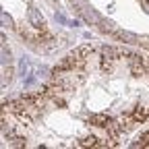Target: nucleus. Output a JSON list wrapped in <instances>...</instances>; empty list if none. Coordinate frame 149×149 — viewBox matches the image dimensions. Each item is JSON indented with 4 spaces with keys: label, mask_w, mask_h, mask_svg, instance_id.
<instances>
[{
    "label": "nucleus",
    "mask_w": 149,
    "mask_h": 149,
    "mask_svg": "<svg viewBox=\"0 0 149 149\" xmlns=\"http://www.w3.org/2000/svg\"><path fill=\"white\" fill-rule=\"evenodd\" d=\"M74 2V0H72ZM74 8H77V15L83 19L85 23H89V25H100V21H102V17L93 10L91 6H87L85 4V0H77V2H74Z\"/></svg>",
    "instance_id": "f257e3e1"
},
{
    "label": "nucleus",
    "mask_w": 149,
    "mask_h": 149,
    "mask_svg": "<svg viewBox=\"0 0 149 149\" xmlns=\"http://www.w3.org/2000/svg\"><path fill=\"white\" fill-rule=\"evenodd\" d=\"M120 54H122V50H116V48H112V46H104V48H102V58H104L102 66L108 70V68L112 66V62L120 58Z\"/></svg>",
    "instance_id": "f03ea898"
},
{
    "label": "nucleus",
    "mask_w": 149,
    "mask_h": 149,
    "mask_svg": "<svg viewBox=\"0 0 149 149\" xmlns=\"http://www.w3.org/2000/svg\"><path fill=\"white\" fill-rule=\"evenodd\" d=\"M114 37L124 44H141V37L133 31H124V29H114Z\"/></svg>",
    "instance_id": "7ed1b4c3"
},
{
    "label": "nucleus",
    "mask_w": 149,
    "mask_h": 149,
    "mask_svg": "<svg viewBox=\"0 0 149 149\" xmlns=\"http://www.w3.org/2000/svg\"><path fill=\"white\" fill-rule=\"evenodd\" d=\"M29 25L33 27V29H44V17L40 15V13H37V8H29Z\"/></svg>",
    "instance_id": "20e7f679"
},
{
    "label": "nucleus",
    "mask_w": 149,
    "mask_h": 149,
    "mask_svg": "<svg viewBox=\"0 0 149 149\" xmlns=\"http://www.w3.org/2000/svg\"><path fill=\"white\" fill-rule=\"evenodd\" d=\"M110 122H112V120H110L106 114H91V116H89V124H93V126H104V128H108Z\"/></svg>",
    "instance_id": "39448f33"
},
{
    "label": "nucleus",
    "mask_w": 149,
    "mask_h": 149,
    "mask_svg": "<svg viewBox=\"0 0 149 149\" xmlns=\"http://www.w3.org/2000/svg\"><path fill=\"white\" fill-rule=\"evenodd\" d=\"M147 116H149V108H145V106H137L135 112H133V120H135V122L145 120Z\"/></svg>",
    "instance_id": "423d86ee"
},
{
    "label": "nucleus",
    "mask_w": 149,
    "mask_h": 149,
    "mask_svg": "<svg viewBox=\"0 0 149 149\" xmlns=\"http://www.w3.org/2000/svg\"><path fill=\"white\" fill-rule=\"evenodd\" d=\"M100 29H102V31H110V33H114V23L102 17V21H100Z\"/></svg>",
    "instance_id": "0eeeda50"
},
{
    "label": "nucleus",
    "mask_w": 149,
    "mask_h": 149,
    "mask_svg": "<svg viewBox=\"0 0 149 149\" xmlns=\"http://www.w3.org/2000/svg\"><path fill=\"white\" fill-rule=\"evenodd\" d=\"M81 145H83V147H97L100 143H97L95 137H85V139L81 141Z\"/></svg>",
    "instance_id": "6e6552de"
},
{
    "label": "nucleus",
    "mask_w": 149,
    "mask_h": 149,
    "mask_svg": "<svg viewBox=\"0 0 149 149\" xmlns=\"http://www.w3.org/2000/svg\"><path fill=\"white\" fill-rule=\"evenodd\" d=\"M10 79H13V68H4V72H2V85L10 83Z\"/></svg>",
    "instance_id": "1a4fd4ad"
},
{
    "label": "nucleus",
    "mask_w": 149,
    "mask_h": 149,
    "mask_svg": "<svg viewBox=\"0 0 149 149\" xmlns=\"http://www.w3.org/2000/svg\"><path fill=\"white\" fill-rule=\"evenodd\" d=\"M0 17H2V23H4V27H10V29L15 27V23H13V19H10V17H8V15H6L4 10H2V15H0Z\"/></svg>",
    "instance_id": "9d476101"
},
{
    "label": "nucleus",
    "mask_w": 149,
    "mask_h": 149,
    "mask_svg": "<svg viewBox=\"0 0 149 149\" xmlns=\"http://www.w3.org/2000/svg\"><path fill=\"white\" fill-rule=\"evenodd\" d=\"M23 145H25V139H21V137H15L10 141V147H23Z\"/></svg>",
    "instance_id": "9b49d317"
},
{
    "label": "nucleus",
    "mask_w": 149,
    "mask_h": 149,
    "mask_svg": "<svg viewBox=\"0 0 149 149\" xmlns=\"http://www.w3.org/2000/svg\"><path fill=\"white\" fill-rule=\"evenodd\" d=\"M10 62V50L6 52V46H2V64Z\"/></svg>",
    "instance_id": "f8f14e48"
},
{
    "label": "nucleus",
    "mask_w": 149,
    "mask_h": 149,
    "mask_svg": "<svg viewBox=\"0 0 149 149\" xmlns=\"http://www.w3.org/2000/svg\"><path fill=\"white\" fill-rule=\"evenodd\" d=\"M27 68H29V62L23 58V60H21V64H19V70H21V74H25V72H27Z\"/></svg>",
    "instance_id": "ddd939ff"
},
{
    "label": "nucleus",
    "mask_w": 149,
    "mask_h": 149,
    "mask_svg": "<svg viewBox=\"0 0 149 149\" xmlns=\"http://www.w3.org/2000/svg\"><path fill=\"white\" fill-rule=\"evenodd\" d=\"M143 10L149 15V0H143Z\"/></svg>",
    "instance_id": "4468645a"
},
{
    "label": "nucleus",
    "mask_w": 149,
    "mask_h": 149,
    "mask_svg": "<svg viewBox=\"0 0 149 149\" xmlns=\"http://www.w3.org/2000/svg\"><path fill=\"white\" fill-rule=\"evenodd\" d=\"M143 62H145V68L149 70V58H143Z\"/></svg>",
    "instance_id": "2eb2a0df"
}]
</instances>
